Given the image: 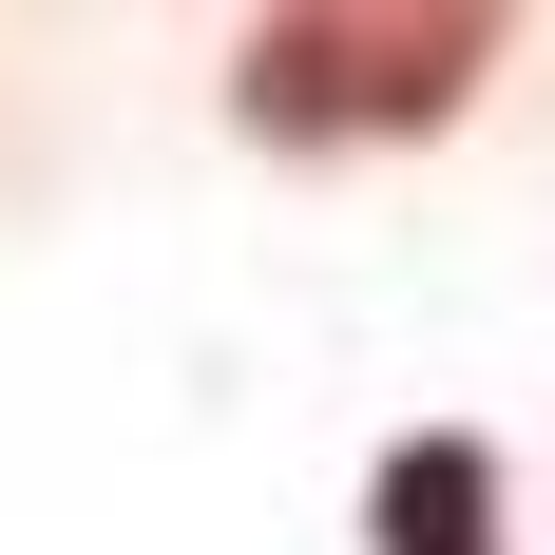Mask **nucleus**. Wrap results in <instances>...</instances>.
Instances as JSON below:
<instances>
[{"mask_svg": "<svg viewBox=\"0 0 555 555\" xmlns=\"http://www.w3.org/2000/svg\"><path fill=\"white\" fill-rule=\"evenodd\" d=\"M499 20L479 0H287L230 39V115L287 134V154H345V134H441L479 77H499Z\"/></svg>", "mask_w": 555, "mask_h": 555, "instance_id": "1", "label": "nucleus"}, {"mask_svg": "<svg viewBox=\"0 0 555 555\" xmlns=\"http://www.w3.org/2000/svg\"><path fill=\"white\" fill-rule=\"evenodd\" d=\"M364 555H517V537H499V441H479V422L384 441V479H364Z\"/></svg>", "mask_w": 555, "mask_h": 555, "instance_id": "2", "label": "nucleus"}]
</instances>
